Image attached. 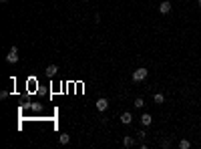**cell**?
I'll return each mask as SVG.
<instances>
[{
    "label": "cell",
    "mask_w": 201,
    "mask_h": 149,
    "mask_svg": "<svg viewBox=\"0 0 201 149\" xmlns=\"http://www.w3.org/2000/svg\"><path fill=\"white\" fill-rule=\"evenodd\" d=\"M131 121H133V115H131L129 111H125L123 115H121V123L123 125H131Z\"/></svg>",
    "instance_id": "5b68a950"
},
{
    "label": "cell",
    "mask_w": 201,
    "mask_h": 149,
    "mask_svg": "<svg viewBox=\"0 0 201 149\" xmlns=\"http://www.w3.org/2000/svg\"><path fill=\"white\" fill-rule=\"evenodd\" d=\"M58 141H60V145H68V141H71V135L67 133H62L60 137H58Z\"/></svg>",
    "instance_id": "8fae6325"
},
{
    "label": "cell",
    "mask_w": 201,
    "mask_h": 149,
    "mask_svg": "<svg viewBox=\"0 0 201 149\" xmlns=\"http://www.w3.org/2000/svg\"><path fill=\"white\" fill-rule=\"evenodd\" d=\"M141 123H143L145 127H149L151 123H153V117L149 115V113H143V115H141Z\"/></svg>",
    "instance_id": "8992f818"
},
{
    "label": "cell",
    "mask_w": 201,
    "mask_h": 149,
    "mask_svg": "<svg viewBox=\"0 0 201 149\" xmlns=\"http://www.w3.org/2000/svg\"><path fill=\"white\" fill-rule=\"evenodd\" d=\"M153 101L157 103V105H161V103H165V95H163V93H155V95H153Z\"/></svg>",
    "instance_id": "ba28073f"
},
{
    "label": "cell",
    "mask_w": 201,
    "mask_h": 149,
    "mask_svg": "<svg viewBox=\"0 0 201 149\" xmlns=\"http://www.w3.org/2000/svg\"><path fill=\"white\" fill-rule=\"evenodd\" d=\"M189 147H191V141H189V139H181V141H179V149H189Z\"/></svg>",
    "instance_id": "7c38bea8"
},
{
    "label": "cell",
    "mask_w": 201,
    "mask_h": 149,
    "mask_svg": "<svg viewBox=\"0 0 201 149\" xmlns=\"http://www.w3.org/2000/svg\"><path fill=\"white\" fill-rule=\"evenodd\" d=\"M137 137H139V141H143V139H145V137H147V133H145V131H143V129H141V131H139V133H137Z\"/></svg>",
    "instance_id": "5bb4252c"
},
{
    "label": "cell",
    "mask_w": 201,
    "mask_h": 149,
    "mask_svg": "<svg viewBox=\"0 0 201 149\" xmlns=\"http://www.w3.org/2000/svg\"><path fill=\"white\" fill-rule=\"evenodd\" d=\"M171 8H173V4L169 2V0H163L161 4H159V12H161V14H169Z\"/></svg>",
    "instance_id": "3957f363"
},
{
    "label": "cell",
    "mask_w": 201,
    "mask_h": 149,
    "mask_svg": "<svg viewBox=\"0 0 201 149\" xmlns=\"http://www.w3.org/2000/svg\"><path fill=\"white\" fill-rule=\"evenodd\" d=\"M107 107H109V101H107L105 97L97 99V109H99V111H107Z\"/></svg>",
    "instance_id": "277c9868"
},
{
    "label": "cell",
    "mask_w": 201,
    "mask_h": 149,
    "mask_svg": "<svg viewBox=\"0 0 201 149\" xmlns=\"http://www.w3.org/2000/svg\"><path fill=\"white\" fill-rule=\"evenodd\" d=\"M0 2H2V4H6V2H10V0H0Z\"/></svg>",
    "instance_id": "2e32d148"
},
{
    "label": "cell",
    "mask_w": 201,
    "mask_h": 149,
    "mask_svg": "<svg viewBox=\"0 0 201 149\" xmlns=\"http://www.w3.org/2000/svg\"><path fill=\"white\" fill-rule=\"evenodd\" d=\"M123 145H125V147H133V145H135V139H133V137H129V135H125Z\"/></svg>",
    "instance_id": "9c48e42d"
},
{
    "label": "cell",
    "mask_w": 201,
    "mask_h": 149,
    "mask_svg": "<svg viewBox=\"0 0 201 149\" xmlns=\"http://www.w3.org/2000/svg\"><path fill=\"white\" fill-rule=\"evenodd\" d=\"M147 75H149V71H147L145 67H141V69H137V71H133V83L145 81V79H147Z\"/></svg>",
    "instance_id": "6da1fadb"
},
{
    "label": "cell",
    "mask_w": 201,
    "mask_h": 149,
    "mask_svg": "<svg viewBox=\"0 0 201 149\" xmlns=\"http://www.w3.org/2000/svg\"><path fill=\"white\" fill-rule=\"evenodd\" d=\"M197 6H199V8H201V0H197Z\"/></svg>",
    "instance_id": "e0dca14e"
},
{
    "label": "cell",
    "mask_w": 201,
    "mask_h": 149,
    "mask_svg": "<svg viewBox=\"0 0 201 149\" xmlns=\"http://www.w3.org/2000/svg\"><path fill=\"white\" fill-rule=\"evenodd\" d=\"M161 147H165V149L171 147V141H169V139H163V141H161Z\"/></svg>",
    "instance_id": "4fadbf2b"
},
{
    "label": "cell",
    "mask_w": 201,
    "mask_h": 149,
    "mask_svg": "<svg viewBox=\"0 0 201 149\" xmlns=\"http://www.w3.org/2000/svg\"><path fill=\"white\" fill-rule=\"evenodd\" d=\"M30 109H32V111H40V109H42V107H40L38 103H32V105H30Z\"/></svg>",
    "instance_id": "9a60e30c"
},
{
    "label": "cell",
    "mask_w": 201,
    "mask_h": 149,
    "mask_svg": "<svg viewBox=\"0 0 201 149\" xmlns=\"http://www.w3.org/2000/svg\"><path fill=\"white\" fill-rule=\"evenodd\" d=\"M133 105H135V109H143V107H145V101H143V97H137Z\"/></svg>",
    "instance_id": "30bf717a"
},
{
    "label": "cell",
    "mask_w": 201,
    "mask_h": 149,
    "mask_svg": "<svg viewBox=\"0 0 201 149\" xmlns=\"http://www.w3.org/2000/svg\"><path fill=\"white\" fill-rule=\"evenodd\" d=\"M6 61H8L10 65L18 63V48H16V47H12V48H10V53L6 54Z\"/></svg>",
    "instance_id": "7a4b0ae2"
},
{
    "label": "cell",
    "mask_w": 201,
    "mask_h": 149,
    "mask_svg": "<svg viewBox=\"0 0 201 149\" xmlns=\"http://www.w3.org/2000/svg\"><path fill=\"white\" fill-rule=\"evenodd\" d=\"M44 73H46V77H54V75L58 73V67H57V65H48Z\"/></svg>",
    "instance_id": "52a82bcc"
},
{
    "label": "cell",
    "mask_w": 201,
    "mask_h": 149,
    "mask_svg": "<svg viewBox=\"0 0 201 149\" xmlns=\"http://www.w3.org/2000/svg\"><path fill=\"white\" fill-rule=\"evenodd\" d=\"M81 2H86V0H81Z\"/></svg>",
    "instance_id": "ac0fdd59"
}]
</instances>
